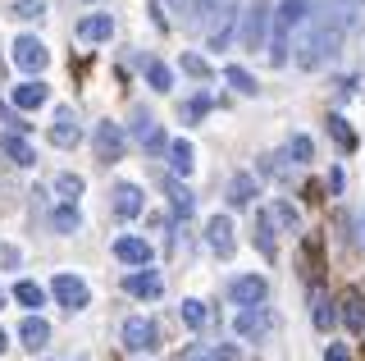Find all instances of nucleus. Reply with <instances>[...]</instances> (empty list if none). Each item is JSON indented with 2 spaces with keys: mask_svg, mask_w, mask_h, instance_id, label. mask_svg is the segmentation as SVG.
Masks as SVG:
<instances>
[{
  "mask_svg": "<svg viewBox=\"0 0 365 361\" xmlns=\"http://www.w3.org/2000/svg\"><path fill=\"white\" fill-rule=\"evenodd\" d=\"M356 5H361V0H329V5L311 19L306 37L297 41V64H302V69H319L324 55H338L347 28L356 24Z\"/></svg>",
  "mask_w": 365,
  "mask_h": 361,
  "instance_id": "nucleus-1",
  "label": "nucleus"
},
{
  "mask_svg": "<svg viewBox=\"0 0 365 361\" xmlns=\"http://www.w3.org/2000/svg\"><path fill=\"white\" fill-rule=\"evenodd\" d=\"M306 19H311V0H279L274 28H269V64L274 69L288 64V37H292V28L306 24Z\"/></svg>",
  "mask_w": 365,
  "mask_h": 361,
  "instance_id": "nucleus-2",
  "label": "nucleus"
},
{
  "mask_svg": "<svg viewBox=\"0 0 365 361\" xmlns=\"http://www.w3.org/2000/svg\"><path fill=\"white\" fill-rule=\"evenodd\" d=\"M119 338H123V347H128L133 357L155 352V347H160V325L151 320V315H128L123 330H119Z\"/></svg>",
  "mask_w": 365,
  "mask_h": 361,
  "instance_id": "nucleus-3",
  "label": "nucleus"
},
{
  "mask_svg": "<svg viewBox=\"0 0 365 361\" xmlns=\"http://www.w3.org/2000/svg\"><path fill=\"white\" fill-rule=\"evenodd\" d=\"M269 24H274V9H269V0H251V5L242 9V46L247 51H256V46H265V37H269Z\"/></svg>",
  "mask_w": 365,
  "mask_h": 361,
  "instance_id": "nucleus-4",
  "label": "nucleus"
},
{
  "mask_svg": "<svg viewBox=\"0 0 365 361\" xmlns=\"http://www.w3.org/2000/svg\"><path fill=\"white\" fill-rule=\"evenodd\" d=\"M265 298H269L265 275H237L228 284V302H237V307H265Z\"/></svg>",
  "mask_w": 365,
  "mask_h": 361,
  "instance_id": "nucleus-5",
  "label": "nucleus"
},
{
  "mask_svg": "<svg viewBox=\"0 0 365 361\" xmlns=\"http://www.w3.org/2000/svg\"><path fill=\"white\" fill-rule=\"evenodd\" d=\"M51 293H55V302H60V307H68V311H83L87 302H91V288H87L78 275H55V279H51Z\"/></svg>",
  "mask_w": 365,
  "mask_h": 361,
  "instance_id": "nucleus-6",
  "label": "nucleus"
},
{
  "mask_svg": "<svg viewBox=\"0 0 365 361\" xmlns=\"http://www.w3.org/2000/svg\"><path fill=\"white\" fill-rule=\"evenodd\" d=\"M14 64L23 73H41L46 64H51V51H46L41 37H19L14 41Z\"/></svg>",
  "mask_w": 365,
  "mask_h": 361,
  "instance_id": "nucleus-7",
  "label": "nucleus"
},
{
  "mask_svg": "<svg viewBox=\"0 0 365 361\" xmlns=\"http://www.w3.org/2000/svg\"><path fill=\"white\" fill-rule=\"evenodd\" d=\"M91 142H96V156L101 161H123V128L119 123H110V119H101L96 123V133H91Z\"/></svg>",
  "mask_w": 365,
  "mask_h": 361,
  "instance_id": "nucleus-8",
  "label": "nucleus"
},
{
  "mask_svg": "<svg viewBox=\"0 0 365 361\" xmlns=\"http://www.w3.org/2000/svg\"><path fill=\"white\" fill-rule=\"evenodd\" d=\"M205 243H210V252H215V256H224V261H228V256L237 252L233 220H228V215H215L210 224H205Z\"/></svg>",
  "mask_w": 365,
  "mask_h": 361,
  "instance_id": "nucleus-9",
  "label": "nucleus"
},
{
  "mask_svg": "<svg viewBox=\"0 0 365 361\" xmlns=\"http://www.w3.org/2000/svg\"><path fill=\"white\" fill-rule=\"evenodd\" d=\"M51 142L60 146V151H73L78 142H83V128H78V119H73V110H60V115H55V123H51Z\"/></svg>",
  "mask_w": 365,
  "mask_h": 361,
  "instance_id": "nucleus-10",
  "label": "nucleus"
},
{
  "mask_svg": "<svg viewBox=\"0 0 365 361\" xmlns=\"http://www.w3.org/2000/svg\"><path fill=\"white\" fill-rule=\"evenodd\" d=\"M133 138L146 146V156H160L169 146V138H165V128H160V123L151 119V115H137L133 119Z\"/></svg>",
  "mask_w": 365,
  "mask_h": 361,
  "instance_id": "nucleus-11",
  "label": "nucleus"
},
{
  "mask_svg": "<svg viewBox=\"0 0 365 361\" xmlns=\"http://www.w3.org/2000/svg\"><path fill=\"white\" fill-rule=\"evenodd\" d=\"M237 19H242V9H237V5H220V24L210 28V51H228V46H233Z\"/></svg>",
  "mask_w": 365,
  "mask_h": 361,
  "instance_id": "nucleus-12",
  "label": "nucleus"
},
{
  "mask_svg": "<svg viewBox=\"0 0 365 361\" xmlns=\"http://www.w3.org/2000/svg\"><path fill=\"white\" fill-rule=\"evenodd\" d=\"M242 338H265L274 330V315L265 307H242V315H237V325H233Z\"/></svg>",
  "mask_w": 365,
  "mask_h": 361,
  "instance_id": "nucleus-13",
  "label": "nucleus"
},
{
  "mask_svg": "<svg viewBox=\"0 0 365 361\" xmlns=\"http://www.w3.org/2000/svg\"><path fill=\"white\" fill-rule=\"evenodd\" d=\"M114 256H119L123 265H151V243L146 238H133V233H123V238H114Z\"/></svg>",
  "mask_w": 365,
  "mask_h": 361,
  "instance_id": "nucleus-14",
  "label": "nucleus"
},
{
  "mask_svg": "<svg viewBox=\"0 0 365 361\" xmlns=\"http://www.w3.org/2000/svg\"><path fill=\"white\" fill-rule=\"evenodd\" d=\"M142 206H146V197H142L137 183H119V188H114V215H119V220H137Z\"/></svg>",
  "mask_w": 365,
  "mask_h": 361,
  "instance_id": "nucleus-15",
  "label": "nucleus"
},
{
  "mask_svg": "<svg viewBox=\"0 0 365 361\" xmlns=\"http://www.w3.org/2000/svg\"><path fill=\"white\" fill-rule=\"evenodd\" d=\"M123 288H128L133 298H146V302H151V298H160V293H165V279H160L155 270H133V275L123 279Z\"/></svg>",
  "mask_w": 365,
  "mask_h": 361,
  "instance_id": "nucleus-16",
  "label": "nucleus"
},
{
  "mask_svg": "<svg viewBox=\"0 0 365 361\" xmlns=\"http://www.w3.org/2000/svg\"><path fill=\"white\" fill-rule=\"evenodd\" d=\"M256 247H260V256L274 265L279 261V238H274V215L269 210H256Z\"/></svg>",
  "mask_w": 365,
  "mask_h": 361,
  "instance_id": "nucleus-17",
  "label": "nucleus"
},
{
  "mask_svg": "<svg viewBox=\"0 0 365 361\" xmlns=\"http://www.w3.org/2000/svg\"><path fill=\"white\" fill-rule=\"evenodd\" d=\"M19 338H23V347H28V352H41V347L51 343V325H46L41 315H28V320L19 325Z\"/></svg>",
  "mask_w": 365,
  "mask_h": 361,
  "instance_id": "nucleus-18",
  "label": "nucleus"
},
{
  "mask_svg": "<svg viewBox=\"0 0 365 361\" xmlns=\"http://www.w3.org/2000/svg\"><path fill=\"white\" fill-rule=\"evenodd\" d=\"M0 156H9V161L23 165V169H28V165H37V151H32V146L23 142L19 133H0Z\"/></svg>",
  "mask_w": 365,
  "mask_h": 361,
  "instance_id": "nucleus-19",
  "label": "nucleus"
},
{
  "mask_svg": "<svg viewBox=\"0 0 365 361\" xmlns=\"http://www.w3.org/2000/svg\"><path fill=\"white\" fill-rule=\"evenodd\" d=\"M51 101V87L46 83H19L14 87V110H41Z\"/></svg>",
  "mask_w": 365,
  "mask_h": 361,
  "instance_id": "nucleus-20",
  "label": "nucleus"
},
{
  "mask_svg": "<svg viewBox=\"0 0 365 361\" xmlns=\"http://www.w3.org/2000/svg\"><path fill=\"white\" fill-rule=\"evenodd\" d=\"M165 156H169V169H174L178 178H187L192 169H197V161H192L197 151H192V142H182V138H178V142H169V146H165Z\"/></svg>",
  "mask_w": 365,
  "mask_h": 361,
  "instance_id": "nucleus-21",
  "label": "nucleus"
},
{
  "mask_svg": "<svg viewBox=\"0 0 365 361\" xmlns=\"http://www.w3.org/2000/svg\"><path fill=\"white\" fill-rule=\"evenodd\" d=\"M224 197H228V206H251V197H256V178H251V174H233Z\"/></svg>",
  "mask_w": 365,
  "mask_h": 361,
  "instance_id": "nucleus-22",
  "label": "nucleus"
},
{
  "mask_svg": "<svg viewBox=\"0 0 365 361\" xmlns=\"http://www.w3.org/2000/svg\"><path fill=\"white\" fill-rule=\"evenodd\" d=\"M110 32H114L110 14H87L83 24H78V37L83 41H110Z\"/></svg>",
  "mask_w": 365,
  "mask_h": 361,
  "instance_id": "nucleus-23",
  "label": "nucleus"
},
{
  "mask_svg": "<svg viewBox=\"0 0 365 361\" xmlns=\"http://www.w3.org/2000/svg\"><path fill=\"white\" fill-rule=\"evenodd\" d=\"M342 320H347L351 334L365 330V298H361V293H342Z\"/></svg>",
  "mask_w": 365,
  "mask_h": 361,
  "instance_id": "nucleus-24",
  "label": "nucleus"
},
{
  "mask_svg": "<svg viewBox=\"0 0 365 361\" xmlns=\"http://www.w3.org/2000/svg\"><path fill=\"white\" fill-rule=\"evenodd\" d=\"M14 302H19V307H28V311H37L41 302H46V288L37 284V279H19V284H14Z\"/></svg>",
  "mask_w": 365,
  "mask_h": 361,
  "instance_id": "nucleus-25",
  "label": "nucleus"
},
{
  "mask_svg": "<svg viewBox=\"0 0 365 361\" xmlns=\"http://www.w3.org/2000/svg\"><path fill=\"white\" fill-rule=\"evenodd\" d=\"M182 325L187 330H205V320H210V311H205V302H197V298H182Z\"/></svg>",
  "mask_w": 365,
  "mask_h": 361,
  "instance_id": "nucleus-26",
  "label": "nucleus"
},
{
  "mask_svg": "<svg viewBox=\"0 0 365 361\" xmlns=\"http://www.w3.org/2000/svg\"><path fill=\"white\" fill-rule=\"evenodd\" d=\"M146 83H151V92H169V87H174V73H169V64L146 60Z\"/></svg>",
  "mask_w": 365,
  "mask_h": 361,
  "instance_id": "nucleus-27",
  "label": "nucleus"
},
{
  "mask_svg": "<svg viewBox=\"0 0 365 361\" xmlns=\"http://www.w3.org/2000/svg\"><path fill=\"white\" fill-rule=\"evenodd\" d=\"M169 201H174V210H178L182 220H187V215H192V206H197V201H192V193L182 188V178H178V174L169 178Z\"/></svg>",
  "mask_w": 365,
  "mask_h": 361,
  "instance_id": "nucleus-28",
  "label": "nucleus"
},
{
  "mask_svg": "<svg viewBox=\"0 0 365 361\" xmlns=\"http://www.w3.org/2000/svg\"><path fill=\"white\" fill-rule=\"evenodd\" d=\"M224 78L233 83V92H242V96H256V78H251V73L242 69V64H228V69H224Z\"/></svg>",
  "mask_w": 365,
  "mask_h": 361,
  "instance_id": "nucleus-29",
  "label": "nucleus"
},
{
  "mask_svg": "<svg viewBox=\"0 0 365 361\" xmlns=\"http://www.w3.org/2000/svg\"><path fill=\"white\" fill-rule=\"evenodd\" d=\"M329 133H334V142L342 146V151H356V133L347 128V119H342V115H329Z\"/></svg>",
  "mask_w": 365,
  "mask_h": 361,
  "instance_id": "nucleus-30",
  "label": "nucleus"
},
{
  "mask_svg": "<svg viewBox=\"0 0 365 361\" xmlns=\"http://www.w3.org/2000/svg\"><path fill=\"white\" fill-rule=\"evenodd\" d=\"M51 224H55V233H73L78 224H83V220H78V206H73V201H64V206L51 215Z\"/></svg>",
  "mask_w": 365,
  "mask_h": 361,
  "instance_id": "nucleus-31",
  "label": "nucleus"
},
{
  "mask_svg": "<svg viewBox=\"0 0 365 361\" xmlns=\"http://www.w3.org/2000/svg\"><path fill=\"white\" fill-rule=\"evenodd\" d=\"M269 215L279 220L283 229H292V233L302 229V215H297V206H292V201H274V206H269Z\"/></svg>",
  "mask_w": 365,
  "mask_h": 361,
  "instance_id": "nucleus-32",
  "label": "nucleus"
},
{
  "mask_svg": "<svg viewBox=\"0 0 365 361\" xmlns=\"http://www.w3.org/2000/svg\"><path fill=\"white\" fill-rule=\"evenodd\" d=\"M288 161H297V165L311 161V138H306V133H297V138L288 142Z\"/></svg>",
  "mask_w": 365,
  "mask_h": 361,
  "instance_id": "nucleus-33",
  "label": "nucleus"
},
{
  "mask_svg": "<svg viewBox=\"0 0 365 361\" xmlns=\"http://www.w3.org/2000/svg\"><path fill=\"white\" fill-rule=\"evenodd\" d=\"M55 188H60L64 201H78V197H83V178H78V174H60V183H55Z\"/></svg>",
  "mask_w": 365,
  "mask_h": 361,
  "instance_id": "nucleus-34",
  "label": "nucleus"
},
{
  "mask_svg": "<svg viewBox=\"0 0 365 361\" xmlns=\"http://www.w3.org/2000/svg\"><path fill=\"white\" fill-rule=\"evenodd\" d=\"M182 73H192V78H210V64H205L197 51H187V55H182Z\"/></svg>",
  "mask_w": 365,
  "mask_h": 361,
  "instance_id": "nucleus-35",
  "label": "nucleus"
},
{
  "mask_svg": "<svg viewBox=\"0 0 365 361\" xmlns=\"http://www.w3.org/2000/svg\"><path fill=\"white\" fill-rule=\"evenodd\" d=\"M14 14L19 19H41L46 14V0H14Z\"/></svg>",
  "mask_w": 365,
  "mask_h": 361,
  "instance_id": "nucleus-36",
  "label": "nucleus"
},
{
  "mask_svg": "<svg viewBox=\"0 0 365 361\" xmlns=\"http://www.w3.org/2000/svg\"><path fill=\"white\" fill-rule=\"evenodd\" d=\"M205 110H210V96H192L182 115H187V123H201V115H205Z\"/></svg>",
  "mask_w": 365,
  "mask_h": 361,
  "instance_id": "nucleus-37",
  "label": "nucleus"
},
{
  "mask_svg": "<svg viewBox=\"0 0 365 361\" xmlns=\"http://www.w3.org/2000/svg\"><path fill=\"white\" fill-rule=\"evenodd\" d=\"M315 325L319 330H334V307L329 302H315Z\"/></svg>",
  "mask_w": 365,
  "mask_h": 361,
  "instance_id": "nucleus-38",
  "label": "nucleus"
},
{
  "mask_svg": "<svg viewBox=\"0 0 365 361\" xmlns=\"http://www.w3.org/2000/svg\"><path fill=\"white\" fill-rule=\"evenodd\" d=\"M324 361H351V352H347L342 343H329V347H324Z\"/></svg>",
  "mask_w": 365,
  "mask_h": 361,
  "instance_id": "nucleus-39",
  "label": "nucleus"
},
{
  "mask_svg": "<svg viewBox=\"0 0 365 361\" xmlns=\"http://www.w3.org/2000/svg\"><path fill=\"white\" fill-rule=\"evenodd\" d=\"M215 361H242V352L233 343H224V347H215Z\"/></svg>",
  "mask_w": 365,
  "mask_h": 361,
  "instance_id": "nucleus-40",
  "label": "nucleus"
},
{
  "mask_svg": "<svg viewBox=\"0 0 365 361\" xmlns=\"http://www.w3.org/2000/svg\"><path fill=\"white\" fill-rule=\"evenodd\" d=\"M182 361H215V352H210V347H187Z\"/></svg>",
  "mask_w": 365,
  "mask_h": 361,
  "instance_id": "nucleus-41",
  "label": "nucleus"
},
{
  "mask_svg": "<svg viewBox=\"0 0 365 361\" xmlns=\"http://www.w3.org/2000/svg\"><path fill=\"white\" fill-rule=\"evenodd\" d=\"M215 5H224V0H192V9H197V19H205Z\"/></svg>",
  "mask_w": 365,
  "mask_h": 361,
  "instance_id": "nucleus-42",
  "label": "nucleus"
},
{
  "mask_svg": "<svg viewBox=\"0 0 365 361\" xmlns=\"http://www.w3.org/2000/svg\"><path fill=\"white\" fill-rule=\"evenodd\" d=\"M5 347H9V334H5V325H0V352H5Z\"/></svg>",
  "mask_w": 365,
  "mask_h": 361,
  "instance_id": "nucleus-43",
  "label": "nucleus"
}]
</instances>
